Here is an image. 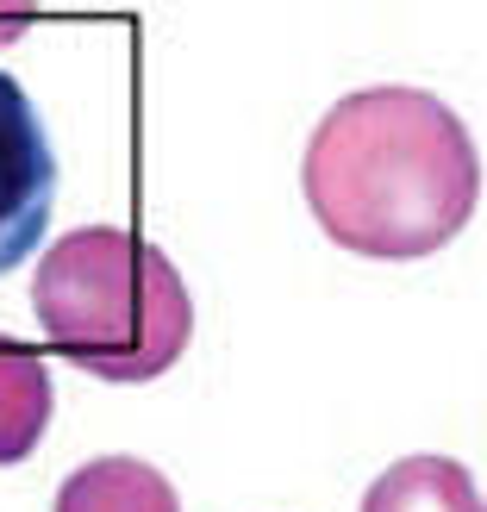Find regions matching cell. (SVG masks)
<instances>
[{
	"label": "cell",
	"mask_w": 487,
	"mask_h": 512,
	"mask_svg": "<svg viewBox=\"0 0 487 512\" xmlns=\"http://www.w3.org/2000/svg\"><path fill=\"white\" fill-rule=\"evenodd\" d=\"M57 512H182V500L138 456H94L57 488Z\"/></svg>",
	"instance_id": "obj_4"
},
{
	"label": "cell",
	"mask_w": 487,
	"mask_h": 512,
	"mask_svg": "<svg viewBox=\"0 0 487 512\" xmlns=\"http://www.w3.org/2000/svg\"><path fill=\"white\" fill-rule=\"evenodd\" d=\"M363 512H487L475 494V475L450 456H406L381 469L375 488L363 494Z\"/></svg>",
	"instance_id": "obj_5"
},
{
	"label": "cell",
	"mask_w": 487,
	"mask_h": 512,
	"mask_svg": "<svg viewBox=\"0 0 487 512\" xmlns=\"http://www.w3.org/2000/svg\"><path fill=\"white\" fill-rule=\"evenodd\" d=\"M300 188L319 232L356 256L444 250L481 200L469 125L425 88H356L306 138Z\"/></svg>",
	"instance_id": "obj_1"
},
{
	"label": "cell",
	"mask_w": 487,
	"mask_h": 512,
	"mask_svg": "<svg viewBox=\"0 0 487 512\" xmlns=\"http://www.w3.org/2000/svg\"><path fill=\"white\" fill-rule=\"evenodd\" d=\"M57 207V150L25 88L0 69V275L44 244Z\"/></svg>",
	"instance_id": "obj_3"
},
{
	"label": "cell",
	"mask_w": 487,
	"mask_h": 512,
	"mask_svg": "<svg viewBox=\"0 0 487 512\" xmlns=\"http://www.w3.org/2000/svg\"><path fill=\"white\" fill-rule=\"evenodd\" d=\"M32 313L75 369L119 388L157 381L194 338V300L175 263L119 225H82L44 250Z\"/></svg>",
	"instance_id": "obj_2"
},
{
	"label": "cell",
	"mask_w": 487,
	"mask_h": 512,
	"mask_svg": "<svg viewBox=\"0 0 487 512\" xmlns=\"http://www.w3.org/2000/svg\"><path fill=\"white\" fill-rule=\"evenodd\" d=\"M50 431V375L44 356L0 338V463H25Z\"/></svg>",
	"instance_id": "obj_6"
}]
</instances>
